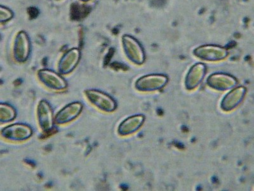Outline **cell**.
Here are the masks:
<instances>
[{"mask_svg":"<svg viewBox=\"0 0 254 191\" xmlns=\"http://www.w3.org/2000/svg\"><path fill=\"white\" fill-rule=\"evenodd\" d=\"M83 108V104L81 102H72L67 104L57 113L55 122L60 125L69 123L78 117L82 111Z\"/></svg>","mask_w":254,"mask_h":191,"instance_id":"cell-10","label":"cell"},{"mask_svg":"<svg viewBox=\"0 0 254 191\" xmlns=\"http://www.w3.org/2000/svg\"><path fill=\"white\" fill-rule=\"evenodd\" d=\"M123 44L127 58L136 65H141L145 60L142 48L128 36H124Z\"/></svg>","mask_w":254,"mask_h":191,"instance_id":"cell-13","label":"cell"},{"mask_svg":"<svg viewBox=\"0 0 254 191\" xmlns=\"http://www.w3.org/2000/svg\"><path fill=\"white\" fill-rule=\"evenodd\" d=\"M17 116V111L10 104L0 103V123L13 121Z\"/></svg>","mask_w":254,"mask_h":191,"instance_id":"cell-15","label":"cell"},{"mask_svg":"<svg viewBox=\"0 0 254 191\" xmlns=\"http://www.w3.org/2000/svg\"><path fill=\"white\" fill-rule=\"evenodd\" d=\"M195 55L203 60L216 61L226 58V51L218 47L199 48L194 52Z\"/></svg>","mask_w":254,"mask_h":191,"instance_id":"cell-14","label":"cell"},{"mask_svg":"<svg viewBox=\"0 0 254 191\" xmlns=\"http://www.w3.org/2000/svg\"><path fill=\"white\" fill-rule=\"evenodd\" d=\"M85 93L88 101L104 112H113L117 108L116 100L106 93L97 90H88L85 91Z\"/></svg>","mask_w":254,"mask_h":191,"instance_id":"cell-1","label":"cell"},{"mask_svg":"<svg viewBox=\"0 0 254 191\" xmlns=\"http://www.w3.org/2000/svg\"><path fill=\"white\" fill-rule=\"evenodd\" d=\"M80 58L81 52L77 48L65 52L58 64L59 74L62 76L71 74L78 65Z\"/></svg>","mask_w":254,"mask_h":191,"instance_id":"cell-9","label":"cell"},{"mask_svg":"<svg viewBox=\"0 0 254 191\" xmlns=\"http://www.w3.org/2000/svg\"><path fill=\"white\" fill-rule=\"evenodd\" d=\"M206 73V68L202 63H197L192 66L188 72L185 79V87L188 91L195 90L202 83Z\"/></svg>","mask_w":254,"mask_h":191,"instance_id":"cell-11","label":"cell"},{"mask_svg":"<svg viewBox=\"0 0 254 191\" xmlns=\"http://www.w3.org/2000/svg\"><path fill=\"white\" fill-rule=\"evenodd\" d=\"M38 79L40 83L49 90L60 92L65 90L67 87L66 81L62 75L53 70L43 69L38 73Z\"/></svg>","mask_w":254,"mask_h":191,"instance_id":"cell-4","label":"cell"},{"mask_svg":"<svg viewBox=\"0 0 254 191\" xmlns=\"http://www.w3.org/2000/svg\"><path fill=\"white\" fill-rule=\"evenodd\" d=\"M247 90L244 86H238L227 93L222 99L221 108L222 111L229 112L235 110L244 101Z\"/></svg>","mask_w":254,"mask_h":191,"instance_id":"cell-8","label":"cell"},{"mask_svg":"<svg viewBox=\"0 0 254 191\" xmlns=\"http://www.w3.org/2000/svg\"><path fill=\"white\" fill-rule=\"evenodd\" d=\"M37 117L39 126L44 133H49L55 126V118L51 104L46 100H42L38 103Z\"/></svg>","mask_w":254,"mask_h":191,"instance_id":"cell-7","label":"cell"},{"mask_svg":"<svg viewBox=\"0 0 254 191\" xmlns=\"http://www.w3.org/2000/svg\"><path fill=\"white\" fill-rule=\"evenodd\" d=\"M0 70H1V68H0Z\"/></svg>","mask_w":254,"mask_h":191,"instance_id":"cell-18","label":"cell"},{"mask_svg":"<svg viewBox=\"0 0 254 191\" xmlns=\"http://www.w3.org/2000/svg\"><path fill=\"white\" fill-rule=\"evenodd\" d=\"M145 121V116L138 114L127 117L120 123L118 128L120 136H127L132 135L140 129Z\"/></svg>","mask_w":254,"mask_h":191,"instance_id":"cell-12","label":"cell"},{"mask_svg":"<svg viewBox=\"0 0 254 191\" xmlns=\"http://www.w3.org/2000/svg\"><path fill=\"white\" fill-rule=\"evenodd\" d=\"M169 79L162 74H151L140 77L135 83L136 90L140 92H153L162 90L167 85Z\"/></svg>","mask_w":254,"mask_h":191,"instance_id":"cell-2","label":"cell"},{"mask_svg":"<svg viewBox=\"0 0 254 191\" xmlns=\"http://www.w3.org/2000/svg\"><path fill=\"white\" fill-rule=\"evenodd\" d=\"M31 44L28 34L24 31H20L16 35L13 43V58L18 63H24L30 55Z\"/></svg>","mask_w":254,"mask_h":191,"instance_id":"cell-5","label":"cell"},{"mask_svg":"<svg viewBox=\"0 0 254 191\" xmlns=\"http://www.w3.org/2000/svg\"><path fill=\"white\" fill-rule=\"evenodd\" d=\"M12 11L5 6L0 5V23H4L12 19Z\"/></svg>","mask_w":254,"mask_h":191,"instance_id":"cell-16","label":"cell"},{"mask_svg":"<svg viewBox=\"0 0 254 191\" xmlns=\"http://www.w3.org/2000/svg\"><path fill=\"white\" fill-rule=\"evenodd\" d=\"M238 81L234 76L224 73L210 75L206 81L208 87L218 92H226L238 85Z\"/></svg>","mask_w":254,"mask_h":191,"instance_id":"cell-6","label":"cell"},{"mask_svg":"<svg viewBox=\"0 0 254 191\" xmlns=\"http://www.w3.org/2000/svg\"><path fill=\"white\" fill-rule=\"evenodd\" d=\"M81 1L87 2L90 1V0H81Z\"/></svg>","mask_w":254,"mask_h":191,"instance_id":"cell-17","label":"cell"},{"mask_svg":"<svg viewBox=\"0 0 254 191\" xmlns=\"http://www.w3.org/2000/svg\"><path fill=\"white\" fill-rule=\"evenodd\" d=\"M1 135L9 141L21 142L29 139L33 135V130L28 124L15 123L4 127Z\"/></svg>","mask_w":254,"mask_h":191,"instance_id":"cell-3","label":"cell"}]
</instances>
